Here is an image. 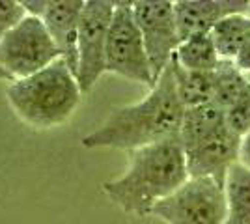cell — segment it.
Returning <instances> with one entry per match:
<instances>
[{
  "instance_id": "obj_10",
  "label": "cell",
  "mask_w": 250,
  "mask_h": 224,
  "mask_svg": "<svg viewBox=\"0 0 250 224\" xmlns=\"http://www.w3.org/2000/svg\"><path fill=\"white\" fill-rule=\"evenodd\" d=\"M84 0H49L40 17L51 34L60 58L75 73L79 71V22Z\"/></svg>"
},
{
  "instance_id": "obj_4",
  "label": "cell",
  "mask_w": 250,
  "mask_h": 224,
  "mask_svg": "<svg viewBox=\"0 0 250 224\" xmlns=\"http://www.w3.org/2000/svg\"><path fill=\"white\" fill-rule=\"evenodd\" d=\"M106 71L149 88L155 84L146 45L133 15V2H116L106 40Z\"/></svg>"
},
{
  "instance_id": "obj_15",
  "label": "cell",
  "mask_w": 250,
  "mask_h": 224,
  "mask_svg": "<svg viewBox=\"0 0 250 224\" xmlns=\"http://www.w3.org/2000/svg\"><path fill=\"white\" fill-rule=\"evenodd\" d=\"M174 60L188 71H215L222 62L211 34H196L179 43Z\"/></svg>"
},
{
  "instance_id": "obj_21",
  "label": "cell",
  "mask_w": 250,
  "mask_h": 224,
  "mask_svg": "<svg viewBox=\"0 0 250 224\" xmlns=\"http://www.w3.org/2000/svg\"><path fill=\"white\" fill-rule=\"evenodd\" d=\"M235 65L239 67L245 75H250V41L241 49V53L237 54V58L233 60Z\"/></svg>"
},
{
  "instance_id": "obj_23",
  "label": "cell",
  "mask_w": 250,
  "mask_h": 224,
  "mask_svg": "<svg viewBox=\"0 0 250 224\" xmlns=\"http://www.w3.org/2000/svg\"><path fill=\"white\" fill-rule=\"evenodd\" d=\"M247 77H249V81H250V75H247Z\"/></svg>"
},
{
  "instance_id": "obj_13",
  "label": "cell",
  "mask_w": 250,
  "mask_h": 224,
  "mask_svg": "<svg viewBox=\"0 0 250 224\" xmlns=\"http://www.w3.org/2000/svg\"><path fill=\"white\" fill-rule=\"evenodd\" d=\"M172 71L176 81L177 97L185 108L213 103L215 97V71H188L172 58Z\"/></svg>"
},
{
  "instance_id": "obj_24",
  "label": "cell",
  "mask_w": 250,
  "mask_h": 224,
  "mask_svg": "<svg viewBox=\"0 0 250 224\" xmlns=\"http://www.w3.org/2000/svg\"><path fill=\"white\" fill-rule=\"evenodd\" d=\"M249 13H250V11H249Z\"/></svg>"
},
{
  "instance_id": "obj_6",
  "label": "cell",
  "mask_w": 250,
  "mask_h": 224,
  "mask_svg": "<svg viewBox=\"0 0 250 224\" xmlns=\"http://www.w3.org/2000/svg\"><path fill=\"white\" fill-rule=\"evenodd\" d=\"M165 224H224V185L215 180H188L172 196L159 202L151 211Z\"/></svg>"
},
{
  "instance_id": "obj_11",
  "label": "cell",
  "mask_w": 250,
  "mask_h": 224,
  "mask_svg": "<svg viewBox=\"0 0 250 224\" xmlns=\"http://www.w3.org/2000/svg\"><path fill=\"white\" fill-rule=\"evenodd\" d=\"M249 11V0H176L174 2V13L181 41L196 34H209L222 19Z\"/></svg>"
},
{
  "instance_id": "obj_20",
  "label": "cell",
  "mask_w": 250,
  "mask_h": 224,
  "mask_svg": "<svg viewBox=\"0 0 250 224\" xmlns=\"http://www.w3.org/2000/svg\"><path fill=\"white\" fill-rule=\"evenodd\" d=\"M239 164L250 170V131L241 137V146H239Z\"/></svg>"
},
{
  "instance_id": "obj_16",
  "label": "cell",
  "mask_w": 250,
  "mask_h": 224,
  "mask_svg": "<svg viewBox=\"0 0 250 224\" xmlns=\"http://www.w3.org/2000/svg\"><path fill=\"white\" fill-rule=\"evenodd\" d=\"M211 38L222 60H235L241 49L250 41V13H235L222 19L211 30Z\"/></svg>"
},
{
  "instance_id": "obj_3",
  "label": "cell",
  "mask_w": 250,
  "mask_h": 224,
  "mask_svg": "<svg viewBox=\"0 0 250 224\" xmlns=\"http://www.w3.org/2000/svg\"><path fill=\"white\" fill-rule=\"evenodd\" d=\"M6 97L15 116L36 129L65 123L81 105L83 90L62 58L36 75L11 81Z\"/></svg>"
},
{
  "instance_id": "obj_9",
  "label": "cell",
  "mask_w": 250,
  "mask_h": 224,
  "mask_svg": "<svg viewBox=\"0 0 250 224\" xmlns=\"http://www.w3.org/2000/svg\"><path fill=\"white\" fill-rule=\"evenodd\" d=\"M239 146L241 137L226 125L219 133L183 148L187 157L188 178H209L224 185L229 168L239 163Z\"/></svg>"
},
{
  "instance_id": "obj_1",
  "label": "cell",
  "mask_w": 250,
  "mask_h": 224,
  "mask_svg": "<svg viewBox=\"0 0 250 224\" xmlns=\"http://www.w3.org/2000/svg\"><path fill=\"white\" fill-rule=\"evenodd\" d=\"M185 107L177 97L172 64L138 103L114 108L81 144L88 149L112 148L135 151L157 142L179 139Z\"/></svg>"
},
{
  "instance_id": "obj_19",
  "label": "cell",
  "mask_w": 250,
  "mask_h": 224,
  "mask_svg": "<svg viewBox=\"0 0 250 224\" xmlns=\"http://www.w3.org/2000/svg\"><path fill=\"white\" fill-rule=\"evenodd\" d=\"M22 2L15 0H0V41L26 17Z\"/></svg>"
},
{
  "instance_id": "obj_12",
  "label": "cell",
  "mask_w": 250,
  "mask_h": 224,
  "mask_svg": "<svg viewBox=\"0 0 250 224\" xmlns=\"http://www.w3.org/2000/svg\"><path fill=\"white\" fill-rule=\"evenodd\" d=\"M222 127H226V110L219 105L208 103L200 107L185 108L179 140L183 148H188L200 140L219 133Z\"/></svg>"
},
{
  "instance_id": "obj_22",
  "label": "cell",
  "mask_w": 250,
  "mask_h": 224,
  "mask_svg": "<svg viewBox=\"0 0 250 224\" xmlns=\"http://www.w3.org/2000/svg\"><path fill=\"white\" fill-rule=\"evenodd\" d=\"M0 81H6V82H11V81H13V79L10 77V73H8L2 65H0Z\"/></svg>"
},
{
  "instance_id": "obj_14",
  "label": "cell",
  "mask_w": 250,
  "mask_h": 224,
  "mask_svg": "<svg viewBox=\"0 0 250 224\" xmlns=\"http://www.w3.org/2000/svg\"><path fill=\"white\" fill-rule=\"evenodd\" d=\"M226 196V223L250 224V170L243 164L229 168L224 183Z\"/></svg>"
},
{
  "instance_id": "obj_5",
  "label": "cell",
  "mask_w": 250,
  "mask_h": 224,
  "mask_svg": "<svg viewBox=\"0 0 250 224\" xmlns=\"http://www.w3.org/2000/svg\"><path fill=\"white\" fill-rule=\"evenodd\" d=\"M60 60V53L40 17L26 15L2 41L0 65L13 81L36 75Z\"/></svg>"
},
{
  "instance_id": "obj_18",
  "label": "cell",
  "mask_w": 250,
  "mask_h": 224,
  "mask_svg": "<svg viewBox=\"0 0 250 224\" xmlns=\"http://www.w3.org/2000/svg\"><path fill=\"white\" fill-rule=\"evenodd\" d=\"M226 125L239 137L250 131V84L243 96L226 110Z\"/></svg>"
},
{
  "instance_id": "obj_17",
  "label": "cell",
  "mask_w": 250,
  "mask_h": 224,
  "mask_svg": "<svg viewBox=\"0 0 250 224\" xmlns=\"http://www.w3.org/2000/svg\"><path fill=\"white\" fill-rule=\"evenodd\" d=\"M249 77L231 60H222L215 69V97L213 103L228 110L249 88Z\"/></svg>"
},
{
  "instance_id": "obj_2",
  "label": "cell",
  "mask_w": 250,
  "mask_h": 224,
  "mask_svg": "<svg viewBox=\"0 0 250 224\" xmlns=\"http://www.w3.org/2000/svg\"><path fill=\"white\" fill-rule=\"evenodd\" d=\"M187 157L179 139L129 151L127 170L101 185L103 194L124 213L147 217L153 207L188 182Z\"/></svg>"
},
{
  "instance_id": "obj_7",
  "label": "cell",
  "mask_w": 250,
  "mask_h": 224,
  "mask_svg": "<svg viewBox=\"0 0 250 224\" xmlns=\"http://www.w3.org/2000/svg\"><path fill=\"white\" fill-rule=\"evenodd\" d=\"M114 10L116 2L112 0H84L79 22L77 71V81L83 94H88L106 71V40Z\"/></svg>"
},
{
  "instance_id": "obj_8",
  "label": "cell",
  "mask_w": 250,
  "mask_h": 224,
  "mask_svg": "<svg viewBox=\"0 0 250 224\" xmlns=\"http://www.w3.org/2000/svg\"><path fill=\"white\" fill-rule=\"evenodd\" d=\"M133 15H135L136 26L142 34L151 71H153V79L157 82V79L170 65L181 43L176 13H174V2L135 0Z\"/></svg>"
}]
</instances>
